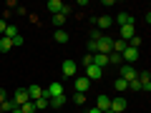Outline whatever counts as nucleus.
Returning <instances> with one entry per match:
<instances>
[{"mask_svg":"<svg viewBox=\"0 0 151 113\" xmlns=\"http://www.w3.org/2000/svg\"><path fill=\"white\" fill-rule=\"evenodd\" d=\"M45 10H48V13H53V15H58V13L68 15V13H70V8L65 5V3H60V0H48V3H45Z\"/></svg>","mask_w":151,"mask_h":113,"instance_id":"nucleus-1","label":"nucleus"},{"mask_svg":"<svg viewBox=\"0 0 151 113\" xmlns=\"http://www.w3.org/2000/svg\"><path fill=\"white\" fill-rule=\"evenodd\" d=\"M119 78H124L126 83H131V81H136V78H139V70H136L134 65L121 63V68H119Z\"/></svg>","mask_w":151,"mask_h":113,"instance_id":"nucleus-2","label":"nucleus"},{"mask_svg":"<svg viewBox=\"0 0 151 113\" xmlns=\"http://www.w3.org/2000/svg\"><path fill=\"white\" fill-rule=\"evenodd\" d=\"M111 45H113V38H111V35H101V38L96 40V53L108 55V53H111Z\"/></svg>","mask_w":151,"mask_h":113,"instance_id":"nucleus-3","label":"nucleus"},{"mask_svg":"<svg viewBox=\"0 0 151 113\" xmlns=\"http://www.w3.org/2000/svg\"><path fill=\"white\" fill-rule=\"evenodd\" d=\"M139 55H141V53H139L136 48H129V45H126V50L121 53V60H124L126 65H134L136 60H139Z\"/></svg>","mask_w":151,"mask_h":113,"instance_id":"nucleus-4","label":"nucleus"},{"mask_svg":"<svg viewBox=\"0 0 151 113\" xmlns=\"http://www.w3.org/2000/svg\"><path fill=\"white\" fill-rule=\"evenodd\" d=\"M88 88H91V81H88L86 75H78L73 81V91L76 93H88Z\"/></svg>","mask_w":151,"mask_h":113,"instance_id":"nucleus-5","label":"nucleus"},{"mask_svg":"<svg viewBox=\"0 0 151 113\" xmlns=\"http://www.w3.org/2000/svg\"><path fill=\"white\" fill-rule=\"evenodd\" d=\"M86 78H88V81H101V78H103V70L101 68H98V65H88V68H86Z\"/></svg>","mask_w":151,"mask_h":113,"instance_id":"nucleus-6","label":"nucleus"},{"mask_svg":"<svg viewBox=\"0 0 151 113\" xmlns=\"http://www.w3.org/2000/svg\"><path fill=\"white\" fill-rule=\"evenodd\" d=\"M63 91H65V88H63V83H58V81H55V83H50V86L45 88V96H48V98H55V96H63Z\"/></svg>","mask_w":151,"mask_h":113,"instance_id":"nucleus-7","label":"nucleus"},{"mask_svg":"<svg viewBox=\"0 0 151 113\" xmlns=\"http://www.w3.org/2000/svg\"><path fill=\"white\" fill-rule=\"evenodd\" d=\"M134 35H136L134 25H124V28H119V40H124V43H129Z\"/></svg>","mask_w":151,"mask_h":113,"instance_id":"nucleus-8","label":"nucleus"},{"mask_svg":"<svg viewBox=\"0 0 151 113\" xmlns=\"http://www.w3.org/2000/svg\"><path fill=\"white\" fill-rule=\"evenodd\" d=\"M139 83H141V91H146V93L151 91V73L149 70H141L139 73Z\"/></svg>","mask_w":151,"mask_h":113,"instance_id":"nucleus-9","label":"nucleus"},{"mask_svg":"<svg viewBox=\"0 0 151 113\" xmlns=\"http://www.w3.org/2000/svg\"><path fill=\"white\" fill-rule=\"evenodd\" d=\"M25 91H28V101H38V98L45 96V91L40 86H30V88H25Z\"/></svg>","mask_w":151,"mask_h":113,"instance_id":"nucleus-10","label":"nucleus"},{"mask_svg":"<svg viewBox=\"0 0 151 113\" xmlns=\"http://www.w3.org/2000/svg\"><path fill=\"white\" fill-rule=\"evenodd\" d=\"M108 111L124 113V111H126V98H111V108H108Z\"/></svg>","mask_w":151,"mask_h":113,"instance_id":"nucleus-11","label":"nucleus"},{"mask_svg":"<svg viewBox=\"0 0 151 113\" xmlns=\"http://www.w3.org/2000/svg\"><path fill=\"white\" fill-rule=\"evenodd\" d=\"M60 70H63V75H65V78H73V75H76V70H78V65H76L73 60H63V68H60Z\"/></svg>","mask_w":151,"mask_h":113,"instance_id":"nucleus-12","label":"nucleus"},{"mask_svg":"<svg viewBox=\"0 0 151 113\" xmlns=\"http://www.w3.org/2000/svg\"><path fill=\"white\" fill-rule=\"evenodd\" d=\"M96 108L98 111H108V108H111V98H108L106 93H101V96L96 98Z\"/></svg>","mask_w":151,"mask_h":113,"instance_id":"nucleus-13","label":"nucleus"},{"mask_svg":"<svg viewBox=\"0 0 151 113\" xmlns=\"http://www.w3.org/2000/svg\"><path fill=\"white\" fill-rule=\"evenodd\" d=\"M13 103H15V106H23V103H28V91H25V88H18V91H15V96H13Z\"/></svg>","mask_w":151,"mask_h":113,"instance_id":"nucleus-14","label":"nucleus"},{"mask_svg":"<svg viewBox=\"0 0 151 113\" xmlns=\"http://www.w3.org/2000/svg\"><path fill=\"white\" fill-rule=\"evenodd\" d=\"M116 23H119L121 28H124V25H134V15H129V13H119Z\"/></svg>","mask_w":151,"mask_h":113,"instance_id":"nucleus-15","label":"nucleus"},{"mask_svg":"<svg viewBox=\"0 0 151 113\" xmlns=\"http://www.w3.org/2000/svg\"><path fill=\"white\" fill-rule=\"evenodd\" d=\"M93 65H98V68H106V65H108V55H103V53H96V55H93Z\"/></svg>","mask_w":151,"mask_h":113,"instance_id":"nucleus-16","label":"nucleus"},{"mask_svg":"<svg viewBox=\"0 0 151 113\" xmlns=\"http://www.w3.org/2000/svg\"><path fill=\"white\" fill-rule=\"evenodd\" d=\"M48 106L50 108H63L65 106V93L63 96H55V98H48Z\"/></svg>","mask_w":151,"mask_h":113,"instance_id":"nucleus-17","label":"nucleus"},{"mask_svg":"<svg viewBox=\"0 0 151 113\" xmlns=\"http://www.w3.org/2000/svg\"><path fill=\"white\" fill-rule=\"evenodd\" d=\"M33 106H35V111H38V113L45 111V108H50V106H48V96H43V98H38V101H33Z\"/></svg>","mask_w":151,"mask_h":113,"instance_id":"nucleus-18","label":"nucleus"},{"mask_svg":"<svg viewBox=\"0 0 151 113\" xmlns=\"http://www.w3.org/2000/svg\"><path fill=\"white\" fill-rule=\"evenodd\" d=\"M8 50H13V40L3 35V38H0V53H8Z\"/></svg>","mask_w":151,"mask_h":113,"instance_id":"nucleus-19","label":"nucleus"},{"mask_svg":"<svg viewBox=\"0 0 151 113\" xmlns=\"http://www.w3.org/2000/svg\"><path fill=\"white\" fill-rule=\"evenodd\" d=\"M96 25H98V28H106V30H108V28L113 25V20H111L108 15H101V18H96Z\"/></svg>","mask_w":151,"mask_h":113,"instance_id":"nucleus-20","label":"nucleus"},{"mask_svg":"<svg viewBox=\"0 0 151 113\" xmlns=\"http://www.w3.org/2000/svg\"><path fill=\"white\" fill-rule=\"evenodd\" d=\"M113 91H119V93H124V91H129V83H126L124 78H116V83H113Z\"/></svg>","mask_w":151,"mask_h":113,"instance_id":"nucleus-21","label":"nucleus"},{"mask_svg":"<svg viewBox=\"0 0 151 113\" xmlns=\"http://www.w3.org/2000/svg\"><path fill=\"white\" fill-rule=\"evenodd\" d=\"M121 53H108V65H121Z\"/></svg>","mask_w":151,"mask_h":113,"instance_id":"nucleus-22","label":"nucleus"},{"mask_svg":"<svg viewBox=\"0 0 151 113\" xmlns=\"http://www.w3.org/2000/svg\"><path fill=\"white\" fill-rule=\"evenodd\" d=\"M13 108H18L13 101H3V103H0V113H10Z\"/></svg>","mask_w":151,"mask_h":113,"instance_id":"nucleus-23","label":"nucleus"},{"mask_svg":"<svg viewBox=\"0 0 151 113\" xmlns=\"http://www.w3.org/2000/svg\"><path fill=\"white\" fill-rule=\"evenodd\" d=\"M55 43H68V33H65V30H55Z\"/></svg>","mask_w":151,"mask_h":113,"instance_id":"nucleus-24","label":"nucleus"},{"mask_svg":"<svg viewBox=\"0 0 151 113\" xmlns=\"http://www.w3.org/2000/svg\"><path fill=\"white\" fill-rule=\"evenodd\" d=\"M18 35H20V33H18L15 25H8L5 28V38H10V40H13V38H18Z\"/></svg>","mask_w":151,"mask_h":113,"instance_id":"nucleus-25","label":"nucleus"},{"mask_svg":"<svg viewBox=\"0 0 151 113\" xmlns=\"http://www.w3.org/2000/svg\"><path fill=\"white\" fill-rule=\"evenodd\" d=\"M18 108H20L23 113H38V111H35V106H33V101H28V103H23V106H18Z\"/></svg>","mask_w":151,"mask_h":113,"instance_id":"nucleus-26","label":"nucleus"},{"mask_svg":"<svg viewBox=\"0 0 151 113\" xmlns=\"http://www.w3.org/2000/svg\"><path fill=\"white\" fill-rule=\"evenodd\" d=\"M73 103L76 106H83L86 103V93H73Z\"/></svg>","mask_w":151,"mask_h":113,"instance_id":"nucleus-27","label":"nucleus"},{"mask_svg":"<svg viewBox=\"0 0 151 113\" xmlns=\"http://www.w3.org/2000/svg\"><path fill=\"white\" fill-rule=\"evenodd\" d=\"M63 23H65V15H63V13H58V15H53V25H55V28H60Z\"/></svg>","mask_w":151,"mask_h":113,"instance_id":"nucleus-28","label":"nucleus"},{"mask_svg":"<svg viewBox=\"0 0 151 113\" xmlns=\"http://www.w3.org/2000/svg\"><path fill=\"white\" fill-rule=\"evenodd\" d=\"M83 65H86V68H88V65H93V55H91V53L83 55Z\"/></svg>","mask_w":151,"mask_h":113,"instance_id":"nucleus-29","label":"nucleus"},{"mask_svg":"<svg viewBox=\"0 0 151 113\" xmlns=\"http://www.w3.org/2000/svg\"><path fill=\"white\" fill-rule=\"evenodd\" d=\"M23 43H25V40H23V35H18V38H13V48H20Z\"/></svg>","mask_w":151,"mask_h":113,"instance_id":"nucleus-30","label":"nucleus"},{"mask_svg":"<svg viewBox=\"0 0 151 113\" xmlns=\"http://www.w3.org/2000/svg\"><path fill=\"white\" fill-rule=\"evenodd\" d=\"M5 28H8V23H5V20H3V18H0V38L5 35Z\"/></svg>","mask_w":151,"mask_h":113,"instance_id":"nucleus-31","label":"nucleus"},{"mask_svg":"<svg viewBox=\"0 0 151 113\" xmlns=\"http://www.w3.org/2000/svg\"><path fill=\"white\" fill-rule=\"evenodd\" d=\"M3 101H8V98H5V91L0 88V103H3Z\"/></svg>","mask_w":151,"mask_h":113,"instance_id":"nucleus-32","label":"nucleus"},{"mask_svg":"<svg viewBox=\"0 0 151 113\" xmlns=\"http://www.w3.org/2000/svg\"><path fill=\"white\" fill-rule=\"evenodd\" d=\"M88 113H103V111H98V108H91V111H88Z\"/></svg>","mask_w":151,"mask_h":113,"instance_id":"nucleus-33","label":"nucleus"},{"mask_svg":"<svg viewBox=\"0 0 151 113\" xmlns=\"http://www.w3.org/2000/svg\"><path fill=\"white\" fill-rule=\"evenodd\" d=\"M10 113H23V111H20V108H13V111H10Z\"/></svg>","mask_w":151,"mask_h":113,"instance_id":"nucleus-34","label":"nucleus"},{"mask_svg":"<svg viewBox=\"0 0 151 113\" xmlns=\"http://www.w3.org/2000/svg\"><path fill=\"white\" fill-rule=\"evenodd\" d=\"M103 113H113V111H103Z\"/></svg>","mask_w":151,"mask_h":113,"instance_id":"nucleus-35","label":"nucleus"}]
</instances>
